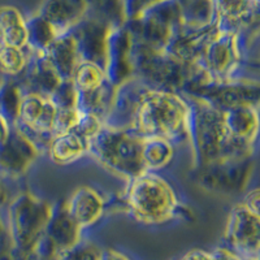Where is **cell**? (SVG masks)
Returning <instances> with one entry per match:
<instances>
[{"mask_svg": "<svg viewBox=\"0 0 260 260\" xmlns=\"http://www.w3.org/2000/svg\"><path fill=\"white\" fill-rule=\"evenodd\" d=\"M187 101L190 104L189 147L192 169L228 160L254 157L256 151L240 145L232 138L221 111L195 99Z\"/></svg>", "mask_w": 260, "mask_h": 260, "instance_id": "6da1fadb", "label": "cell"}, {"mask_svg": "<svg viewBox=\"0 0 260 260\" xmlns=\"http://www.w3.org/2000/svg\"><path fill=\"white\" fill-rule=\"evenodd\" d=\"M189 118L190 104L183 95L148 87L130 130L141 138L159 137L176 147L189 146Z\"/></svg>", "mask_w": 260, "mask_h": 260, "instance_id": "7a4b0ae2", "label": "cell"}, {"mask_svg": "<svg viewBox=\"0 0 260 260\" xmlns=\"http://www.w3.org/2000/svg\"><path fill=\"white\" fill-rule=\"evenodd\" d=\"M121 198L125 212L143 225L178 220L183 206L171 182L155 172H145L127 181Z\"/></svg>", "mask_w": 260, "mask_h": 260, "instance_id": "3957f363", "label": "cell"}, {"mask_svg": "<svg viewBox=\"0 0 260 260\" xmlns=\"http://www.w3.org/2000/svg\"><path fill=\"white\" fill-rule=\"evenodd\" d=\"M142 142L143 138L132 130L103 125L92 138L87 156L127 182L146 172Z\"/></svg>", "mask_w": 260, "mask_h": 260, "instance_id": "277c9868", "label": "cell"}, {"mask_svg": "<svg viewBox=\"0 0 260 260\" xmlns=\"http://www.w3.org/2000/svg\"><path fill=\"white\" fill-rule=\"evenodd\" d=\"M181 95L203 102L221 112L240 107L260 108V81L243 76L229 81H213L197 67L183 85Z\"/></svg>", "mask_w": 260, "mask_h": 260, "instance_id": "5b68a950", "label": "cell"}, {"mask_svg": "<svg viewBox=\"0 0 260 260\" xmlns=\"http://www.w3.org/2000/svg\"><path fill=\"white\" fill-rule=\"evenodd\" d=\"M52 204L30 190L17 192L9 202L6 210L7 231L17 250L34 251L45 236Z\"/></svg>", "mask_w": 260, "mask_h": 260, "instance_id": "8992f818", "label": "cell"}, {"mask_svg": "<svg viewBox=\"0 0 260 260\" xmlns=\"http://www.w3.org/2000/svg\"><path fill=\"white\" fill-rule=\"evenodd\" d=\"M134 77L152 89L181 94L197 65L181 62L166 51H155L133 42Z\"/></svg>", "mask_w": 260, "mask_h": 260, "instance_id": "52a82bcc", "label": "cell"}, {"mask_svg": "<svg viewBox=\"0 0 260 260\" xmlns=\"http://www.w3.org/2000/svg\"><path fill=\"white\" fill-rule=\"evenodd\" d=\"M245 39L237 34L220 31L202 53L197 67L213 81H229L242 77L246 57Z\"/></svg>", "mask_w": 260, "mask_h": 260, "instance_id": "ba28073f", "label": "cell"}, {"mask_svg": "<svg viewBox=\"0 0 260 260\" xmlns=\"http://www.w3.org/2000/svg\"><path fill=\"white\" fill-rule=\"evenodd\" d=\"M254 172V157L228 160L194 169L195 182L206 191L238 195L247 190Z\"/></svg>", "mask_w": 260, "mask_h": 260, "instance_id": "9c48e42d", "label": "cell"}, {"mask_svg": "<svg viewBox=\"0 0 260 260\" xmlns=\"http://www.w3.org/2000/svg\"><path fill=\"white\" fill-rule=\"evenodd\" d=\"M224 241L242 260H260V219L238 202L228 216Z\"/></svg>", "mask_w": 260, "mask_h": 260, "instance_id": "30bf717a", "label": "cell"}, {"mask_svg": "<svg viewBox=\"0 0 260 260\" xmlns=\"http://www.w3.org/2000/svg\"><path fill=\"white\" fill-rule=\"evenodd\" d=\"M41 155L37 146L17 127L12 126L7 141L0 145V177L18 180L26 175Z\"/></svg>", "mask_w": 260, "mask_h": 260, "instance_id": "8fae6325", "label": "cell"}, {"mask_svg": "<svg viewBox=\"0 0 260 260\" xmlns=\"http://www.w3.org/2000/svg\"><path fill=\"white\" fill-rule=\"evenodd\" d=\"M112 30L108 25L89 16H86L77 26H74L69 32L76 39L81 60L106 69L108 39Z\"/></svg>", "mask_w": 260, "mask_h": 260, "instance_id": "7c38bea8", "label": "cell"}, {"mask_svg": "<svg viewBox=\"0 0 260 260\" xmlns=\"http://www.w3.org/2000/svg\"><path fill=\"white\" fill-rule=\"evenodd\" d=\"M106 76L115 86L133 80V39L125 26L113 29L108 39Z\"/></svg>", "mask_w": 260, "mask_h": 260, "instance_id": "4fadbf2b", "label": "cell"}, {"mask_svg": "<svg viewBox=\"0 0 260 260\" xmlns=\"http://www.w3.org/2000/svg\"><path fill=\"white\" fill-rule=\"evenodd\" d=\"M219 32L215 25L191 27L180 25L176 27L166 52L187 65H197L207 45Z\"/></svg>", "mask_w": 260, "mask_h": 260, "instance_id": "5bb4252c", "label": "cell"}, {"mask_svg": "<svg viewBox=\"0 0 260 260\" xmlns=\"http://www.w3.org/2000/svg\"><path fill=\"white\" fill-rule=\"evenodd\" d=\"M148 87L150 86L138 78H133L118 86L112 108L104 125L118 129H132L139 104Z\"/></svg>", "mask_w": 260, "mask_h": 260, "instance_id": "9a60e30c", "label": "cell"}, {"mask_svg": "<svg viewBox=\"0 0 260 260\" xmlns=\"http://www.w3.org/2000/svg\"><path fill=\"white\" fill-rule=\"evenodd\" d=\"M83 233L82 228L69 215L65 201L55 202L46 226L45 237L55 247L59 256L80 243L85 238Z\"/></svg>", "mask_w": 260, "mask_h": 260, "instance_id": "2e32d148", "label": "cell"}, {"mask_svg": "<svg viewBox=\"0 0 260 260\" xmlns=\"http://www.w3.org/2000/svg\"><path fill=\"white\" fill-rule=\"evenodd\" d=\"M65 206L74 221L86 232L101 221L108 207V201L94 187L80 186L69 195Z\"/></svg>", "mask_w": 260, "mask_h": 260, "instance_id": "e0dca14e", "label": "cell"}, {"mask_svg": "<svg viewBox=\"0 0 260 260\" xmlns=\"http://www.w3.org/2000/svg\"><path fill=\"white\" fill-rule=\"evenodd\" d=\"M17 82L24 94H34L50 99L61 82V77L53 69L45 53L30 52L27 68Z\"/></svg>", "mask_w": 260, "mask_h": 260, "instance_id": "ac0fdd59", "label": "cell"}, {"mask_svg": "<svg viewBox=\"0 0 260 260\" xmlns=\"http://www.w3.org/2000/svg\"><path fill=\"white\" fill-rule=\"evenodd\" d=\"M222 116L232 138L240 145L256 151L260 142V108L240 107L224 111Z\"/></svg>", "mask_w": 260, "mask_h": 260, "instance_id": "d6986e66", "label": "cell"}, {"mask_svg": "<svg viewBox=\"0 0 260 260\" xmlns=\"http://www.w3.org/2000/svg\"><path fill=\"white\" fill-rule=\"evenodd\" d=\"M86 0H47L39 15L56 29L59 36H62L77 26L86 17Z\"/></svg>", "mask_w": 260, "mask_h": 260, "instance_id": "ffe728a7", "label": "cell"}, {"mask_svg": "<svg viewBox=\"0 0 260 260\" xmlns=\"http://www.w3.org/2000/svg\"><path fill=\"white\" fill-rule=\"evenodd\" d=\"M45 56L47 57L53 69L59 73L61 80H72L74 71L82 61L76 39L69 31L55 39L45 53Z\"/></svg>", "mask_w": 260, "mask_h": 260, "instance_id": "44dd1931", "label": "cell"}, {"mask_svg": "<svg viewBox=\"0 0 260 260\" xmlns=\"http://www.w3.org/2000/svg\"><path fill=\"white\" fill-rule=\"evenodd\" d=\"M90 141L76 132L61 134L52 139L47 150L48 159L56 166H68L87 156Z\"/></svg>", "mask_w": 260, "mask_h": 260, "instance_id": "7402d4cb", "label": "cell"}, {"mask_svg": "<svg viewBox=\"0 0 260 260\" xmlns=\"http://www.w3.org/2000/svg\"><path fill=\"white\" fill-rule=\"evenodd\" d=\"M117 86L113 85L108 78L94 89L78 91L77 108L86 115L95 116L102 122H106L115 101Z\"/></svg>", "mask_w": 260, "mask_h": 260, "instance_id": "603a6c76", "label": "cell"}, {"mask_svg": "<svg viewBox=\"0 0 260 260\" xmlns=\"http://www.w3.org/2000/svg\"><path fill=\"white\" fill-rule=\"evenodd\" d=\"M0 45L27 47L26 20L15 7H0Z\"/></svg>", "mask_w": 260, "mask_h": 260, "instance_id": "cb8c5ba5", "label": "cell"}, {"mask_svg": "<svg viewBox=\"0 0 260 260\" xmlns=\"http://www.w3.org/2000/svg\"><path fill=\"white\" fill-rule=\"evenodd\" d=\"M175 154L176 146L168 139L159 137L143 138L142 161L146 172L159 173L173 161Z\"/></svg>", "mask_w": 260, "mask_h": 260, "instance_id": "d4e9b609", "label": "cell"}, {"mask_svg": "<svg viewBox=\"0 0 260 260\" xmlns=\"http://www.w3.org/2000/svg\"><path fill=\"white\" fill-rule=\"evenodd\" d=\"M182 25L206 27L216 24L215 0H176Z\"/></svg>", "mask_w": 260, "mask_h": 260, "instance_id": "484cf974", "label": "cell"}, {"mask_svg": "<svg viewBox=\"0 0 260 260\" xmlns=\"http://www.w3.org/2000/svg\"><path fill=\"white\" fill-rule=\"evenodd\" d=\"M27 48L32 53L47 52L50 46L59 37L56 29L42 15H36L26 20Z\"/></svg>", "mask_w": 260, "mask_h": 260, "instance_id": "4316f807", "label": "cell"}, {"mask_svg": "<svg viewBox=\"0 0 260 260\" xmlns=\"http://www.w3.org/2000/svg\"><path fill=\"white\" fill-rule=\"evenodd\" d=\"M22 98L24 92L21 90L17 80L6 78L0 83V116L11 126H15L17 122Z\"/></svg>", "mask_w": 260, "mask_h": 260, "instance_id": "83f0119b", "label": "cell"}, {"mask_svg": "<svg viewBox=\"0 0 260 260\" xmlns=\"http://www.w3.org/2000/svg\"><path fill=\"white\" fill-rule=\"evenodd\" d=\"M30 59L29 48H17L0 45V73L6 78H18L24 74Z\"/></svg>", "mask_w": 260, "mask_h": 260, "instance_id": "f1b7e54d", "label": "cell"}, {"mask_svg": "<svg viewBox=\"0 0 260 260\" xmlns=\"http://www.w3.org/2000/svg\"><path fill=\"white\" fill-rule=\"evenodd\" d=\"M106 80L107 76L104 69L89 61H81L72 77V81L74 82L78 91L94 89Z\"/></svg>", "mask_w": 260, "mask_h": 260, "instance_id": "f546056e", "label": "cell"}, {"mask_svg": "<svg viewBox=\"0 0 260 260\" xmlns=\"http://www.w3.org/2000/svg\"><path fill=\"white\" fill-rule=\"evenodd\" d=\"M104 251L99 243L85 237L80 243L60 255L57 260H103Z\"/></svg>", "mask_w": 260, "mask_h": 260, "instance_id": "4dcf8cb0", "label": "cell"}, {"mask_svg": "<svg viewBox=\"0 0 260 260\" xmlns=\"http://www.w3.org/2000/svg\"><path fill=\"white\" fill-rule=\"evenodd\" d=\"M57 110H72L77 108L78 90L72 80H61L57 89L50 98Z\"/></svg>", "mask_w": 260, "mask_h": 260, "instance_id": "1f68e13d", "label": "cell"}, {"mask_svg": "<svg viewBox=\"0 0 260 260\" xmlns=\"http://www.w3.org/2000/svg\"><path fill=\"white\" fill-rule=\"evenodd\" d=\"M82 112L78 108L72 110H57L55 124H53V136H61V134L69 133L74 129V126L80 121Z\"/></svg>", "mask_w": 260, "mask_h": 260, "instance_id": "d6a6232c", "label": "cell"}, {"mask_svg": "<svg viewBox=\"0 0 260 260\" xmlns=\"http://www.w3.org/2000/svg\"><path fill=\"white\" fill-rule=\"evenodd\" d=\"M240 203L248 212H251L252 215L256 216L257 219H260V186L246 190Z\"/></svg>", "mask_w": 260, "mask_h": 260, "instance_id": "836d02e7", "label": "cell"}, {"mask_svg": "<svg viewBox=\"0 0 260 260\" xmlns=\"http://www.w3.org/2000/svg\"><path fill=\"white\" fill-rule=\"evenodd\" d=\"M13 197H15V195H13ZM13 197L12 194H11L9 186L7 185L6 178L0 177V212L7 210L9 202L12 201Z\"/></svg>", "mask_w": 260, "mask_h": 260, "instance_id": "e575fe53", "label": "cell"}, {"mask_svg": "<svg viewBox=\"0 0 260 260\" xmlns=\"http://www.w3.org/2000/svg\"><path fill=\"white\" fill-rule=\"evenodd\" d=\"M180 260H216L213 252L204 251V250H191L186 252Z\"/></svg>", "mask_w": 260, "mask_h": 260, "instance_id": "d590c367", "label": "cell"}, {"mask_svg": "<svg viewBox=\"0 0 260 260\" xmlns=\"http://www.w3.org/2000/svg\"><path fill=\"white\" fill-rule=\"evenodd\" d=\"M213 255H215L216 260H242L237 254H234L232 250H229L225 246H220L216 250H213Z\"/></svg>", "mask_w": 260, "mask_h": 260, "instance_id": "8d00e7d4", "label": "cell"}, {"mask_svg": "<svg viewBox=\"0 0 260 260\" xmlns=\"http://www.w3.org/2000/svg\"><path fill=\"white\" fill-rule=\"evenodd\" d=\"M11 130H12V126L0 116V145H3V143L6 142L7 138H8L9 134H11Z\"/></svg>", "mask_w": 260, "mask_h": 260, "instance_id": "74e56055", "label": "cell"}, {"mask_svg": "<svg viewBox=\"0 0 260 260\" xmlns=\"http://www.w3.org/2000/svg\"><path fill=\"white\" fill-rule=\"evenodd\" d=\"M7 231V224H6V220H3L2 215H0V236Z\"/></svg>", "mask_w": 260, "mask_h": 260, "instance_id": "f35d334b", "label": "cell"}]
</instances>
